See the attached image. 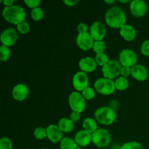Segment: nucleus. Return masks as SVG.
<instances>
[{"label":"nucleus","instance_id":"obj_1","mask_svg":"<svg viewBox=\"0 0 149 149\" xmlns=\"http://www.w3.org/2000/svg\"><path fill=\"white\" fill-rule=\"evenodd\" d=\"M106 23L113 29H121L126 24V15L121 7L113 6L107 10L105 15Z\"/></svg>","mask_w":149,"mask_h":149},{"label":"nucleus","instance_id":"obj_2","mask_svg":"<svg viewBox=\"0 0 149 149\" xmlns=\"http://www.w3.org/2000/svg\"><path fill=\"white\" fill-rule=\"evenodd\" d=\"M2 16L8 23L14 25L26 21V13L23 7L14 4L10 7H5L2 11Z\"/></svg>","mask_w":149,"mask_h":149},{"label":"nucleus","instance_id":"obj_3","mask_svg":"<svg viewBox=\"0 0 149 149\" xmlns=\"http://www.w3.org/2000/svg\"><path fill=\"white\" fill-rule=\"evenodd\" d=\"M95 120L100 125L109 126L112 125L116 120V111L110 106H102L96 109L95 111Z\"/></svg>","mask_w":149,"mask_h":149},{"label":"nucleus","instance_id":"obj_4","mask_svg":"<svg viewBox=\"0 0 149 149\" xmlns=\"http://www.w3.org/2000/svg\"><path fill=\"white\" fill-rule=\"evenodd\" d=\"M111 141V135L110 132L103 128H98L92 134V143L100 149L109 146Z\"/></svg>","mask_w":149,"mask_h":149},{"label":"nucleus","instance_id":"obj_5","mask_svg":"<svg viewBox=\"0 0 149 149\" xmlns=\"http://www.w3.org/2000/svg\"><path fill=\"white\" fill-rule=\"evenodd\" d=\"M94 87L97 93L103 95H110L116 90L114 81L106 77L97 79L95 81Z\"/></svg>","mask_w":149,"mask_h":149},{"label":"nucleus","instance_id":"obj_6","mask_svg":"<svg viewBox=\"0 0 149 149\" xmlns=\"http://www.w3.org/2000/svg\"><path fill=\"white\" fill-rule=\"evenodd\" d=\"M122 65L119 61L112 59L110 60L104 66L102 67V73L106 78L113 79H117L120 76Z\"/></svg>","mask_w":149,"mask_h":149},{"label":"nucleus","instance_id":"obj_7","mask_svg":"<svg viewBox=\"0 0 149 149\" xmlns=\"http://www.w3.org/2000/svg\"><path fill=\"white\" fill-rule=\"evenodd\" d=\"M68 104L72 111L81 113L85 110L86 100L81 93L74 91L68 96Z\"/></svg>","mask_w":149,"mask_h":149},{"label":"nucleus","instance_id":"obj_8","mask_svg":"<svg viewBox=\"0 0 149 149\" xmlns=\"http://www.w3.org/2000/svg\"><path fill=\"white\" fill-rule=\"evenodd\" d=\"M119 61L122 65L132 68L137 64L138 55L132 49H124L119 53Z\"/></svg>","mask_w":149,"mask_h":149},{"label":"nucleus","instance_id":"obj_9","mask_svg":"<svg viewBox=\"0 0 149 149\" xmlns=\"http://www.w3.org/2000/svg\"><path fill=\"white\" fill-rule=\"evenodd\" d=\"M18 31L17 29L10 27L3 31L0 36V40L2 45L9 47L15 44L18 39Z\"/></svg>","mask_w":149,"mask_h":149},{"label":"nucleus","instance_id":"obj_10","mask_svg":"<svg viewBox=\"0 0 149 149\" xmlns=\"http://www.w3.org/2000/svg\"><path fill=\"white\" fill-rule=\"evenodd\" d=\"M72 84L76 91L82 92L89 85V77L86 73L78 71L74 75L72 79Z\"/></svg>","mask_w":149,"mask_h":149},{"label":"nucleus","instance_id":"obj_11","mask_svg":"<svg viewBox=\"0 0 149 149\" xmlns=\"http://www.w3.org/2000/svg\"><path fill=\"white\" fill-rule=\"evenodd\" d=\"M90 35L94 41H102L106 34V28L103 23L95 21L92 23L90 27Z\"/></svg>","mask_w":149,"mask_h":149},{"label":"nucleus","instance_id":"obj_12","mask_svg":"<svg viewBox=\"0 0 149 149\" xmlns=\"http://www.w3.org/2000/svg\"><path fill=\"white\" fill-rule=\"evenodd\" d=\"M76 42L79 47L84 51L90 50L93 47L94 39L89 32L84 33H79L76 39Z\"/></svg>","mask_w":149,"mask_h":149},{"label":"nucleus","instance_id":"obj_13","mask_svg":"<svg viewBox=\"0 0 149 149\" xmlns=\"http://www.w3.org/2000/svg\"><path fill=\"white\" fill-rule=\"evenodd\" d=\"M130 9L132 15L136 17H141L146 13L148 6L143 0H134L130 1Z\"/></svg>","mask_w":149,"mask_h":149},{"label":"nucleus","instance_id":"obj_14","mask_svg":"<svg viewBox=\"0 0 149 149\" xmlns=\"http://www.w3.org/2000/svg\"><path fill=\"white\" fill-rule=\"evenodd\" d=\"M47 138L53 143H60L63 138V132L61 131L58 125H50L46 128Z\"/></svg>","mask_w":149,"mask_h":149},{"label":"nucleus","instance_id":"obj_15","mask_svg":"<svg viewBox=\"0 0 149 149\" xmlns=\"http://www.w3.org/2000/svg\"><path fill=\"white\" fill-rule=\"evenodd\" d=\"M29 94V88L24 84H16L12 90V96L17 101H23L27 98Z\"/></svg>","mask_w":149,"mask_h":149},{"label":"nucleus","instance_id":"obj_16","mask_svg":"<svg viewBox=\"0 0 149 149\" xmlns=\"http://www.w3.org/2000/svg\"><path fill=\"white\" fill-rule=\"evenodd\" d=\"M97 63L92 57H85L81 58L79 62V67L81 71L84 73H91L97 68Z\"/></svg>","mask_w":149,"mask_h":149},{"label":"nucleus","instance_id":"obj_17","mask_svg":"<svg viewBox=\"0 0 149 149\" xmlns=\"http://www.w3.org/2000/svg\"><path fill=\"white\" fill-rule=\"evenodd\" d=\"M74 141L79 146L86 147L92 143V134L84 130L78 131L74 136Z\"/></svg>","mask_w":149,"mask_h":149},{"label":"nucleus","instance_id":"obj_18","mask_svg":"<svg viewBox=\"0 0 149 149\" xmlns=\"http://www.w3.org/2000/svg\"><path fill=\"white\" fill-rule=\"evenodd\" d=\"M132 78L140 81H143L147 79L148 77V72L147 68L141 64H136L131 68Z\"/></svg>","mask_w":149,"mask_h":149},{"label":"nucleus","instance_id":"obj_19","mask_svg":"<svg viewBox=\"0 0 149 149\" xmlns=\"http://www.w3.org/2000/svg\"><path fill=\"white\" fill-rule=\"evenodd\" d=\"M119 33H120L121 36L127 42L133 41L135 39L137 35L135 28L128 24H125V26H122L120 29Z\"/></svg>","mask_w":149,"mask_h":149},{"label":"nucleus","instance_id":"obj_20","mask_svg":"<svg viewBox=\"0 0 149 149\" xmlns=\"http://www.w3.org/2000/svg\"><path fill=\"white\" fill-rule=\"evenodd\" d=\"M58 127L63 132L68 133L73 131L74 128V123L69 118H62L58 122Z\"/></svg>","mask_w":149,"mask_h":149},{"label":"nucleus","instance_id":"obj_21","mask_svg":"<svg viewBox=\"0 0 149 149\" xmlns=\"http://www.w3.org/2000/svg\"><path fill=\"white\" fill-rule=\"evenodd\" d=\"M82 127L84 130L93 134L95 132L97 128V122L92 117H87L83 121Z\"/></svg>","mask_w":149,"mask_h":149},{"label":"nucleus","instance_id":"obj_22","mask_svg":"<svg viewBox=\"0 0 149 149\" xmlns=\"http://www.w3.org/2000/svg\"><path fill=\"white\" fill-rule=\"evenodd\" d=\"M78 146L74 139L69 137H64L60 142L61 149H77Z\"/></svg>","mask_w":149,"mask_h":149},{"label":"nucleus","instance_id":"obj_23","mask_svg":"<svg viewBox=\"0 0 149 149\" xmlns=\"http://www.w3.org/2000/svg\"><path fill=\"white\" fill-rule=\"evenodd\" d=\"M114 82L116 90L122 91V90H127L129 87V81H128L127 78H125V77L120 76L115 80Z\"/></svg>","mask_w":149,"mask_h":149},{"label":"nucleus","instance_id":"obj_24","mask_svg":"<svg viewBox=\"0 0 149 149\" xmlns=\"http://www.w3.org/2000/svg\"><path fill=\"white\" fill-rule=\"evenodd\" d=\"M44 15H45V13H44L43 10L39 7L33 9L31 12V16L35 21H39L42 20L44 18Z\"/></svg>","mask_w":149,"mask_h":149},{"label":"nucleus","instance_id":"obj_25","mask_svg":"<svg viewBox=\"0 0 149 149\" xmlns=\"http://www.w3.org/2000/svg\"><path fill=\"white\" fill-rule=\"evenodd\" d=\"M93 51L96 54L104 53L105 50L106 49V45L105 42L102 41H95L94 45H93Z\"/></svg>","mask_w":149,"mask_h":149},{"label":"nucleus","instance_id":"obj_26","mask_svg":"<svg viewBox=\"0 0 149 149\" xmlns=\"http://www.w3.org/2000/svg\"><path fill=\"white\" fill-rule=\"evenodd\" d=\"M10 55H11V51L10 48L1 45L0 47V60L1 61H8L9 58H10Z\"/></svg>","mask_w":149,"mask_h":149},{"label":"nucleus","instance_id":"obj_27","mask_svg":"<svg viewBox=\"0 0 149 149\" xmlns=\"http://www.w3.org/2000/svg\"><path fill=\"white\" fill-rule=\"evenodd\" d=\"M33 136L35 137L36 140H42L45 139L47 138V130L46 128L42 127H36L33 131Z\"/></svg>","mask_w":149,"mask_h":149},{"label":"nucleus","instance_id":"obj_28","mask_svg":"<svg viewBox=\"0 0 149 149\" xmlns=\"http://www.w3.org/2000/svg\"><path fill=\"white\" fill-rule=\"evenodd\" d=\"M96 63L97 65L100 66H104L110 60H109V57L105 53H100V54H96L95 58Z\"/></svg>","mask_w":149,"mask_h":149},{"label":"nucleus","instance_id":"obj_29","mask_svg":"<svg viewBox=\"0 0 149 149\" xmlns=\"http://www.w3.org/2000/svg\"><path fill=\"white\" fill-rule=\"evenodd\" d=\"M121 149H143L141 143L137 141H130L125 143L121 147Z\"/></svg>","mask_w":149,"mask_h":149},{"label":"nucleus","instance_id":"obj_30","mask_svg":"<svg viewBox=\"0 0 149 149\" xmlns=\"http://www.w3.org/2000/svg\"><path fill=\"white\" fill-rule=\"evenodd\" d=\"M13 143L9 138L3 137L0 139V149H13Z\"/></svg>","mask_w":149,"mask_h":149},{"label":"nucleus","instance_id":"obj_31","mask_svg":"<svg viewBox=\"0 0 149 149\" xmlns=\"http://www.w3.org/2000/svg\"><path fill=\"white\" fill-rule=\"evenodd\" d=\"M81 94H82L83 97H84L85 100H90L95 97V92L93 90V88L88 87L81 92Z\"/></svg>","mask_w":149,"mask_h":149},{"label":"nucleus","instance_id":"obj_32","mask_svg":"<svg viewBox=\"0 0 149 149\" xmlns=\"http://www.w3.org/2000/svg\"><path fill=\"white\" fill-rule=\"evenodd\" d=\"M17 30L21 34H26L30 30V26L27 22L23 21L17 25Z\"/></svg>","mask_w":149,"mask_h":149},{"label":"nucleus","instance_id":"obj_33","mask_svg":"<svg viewBox=\"0 0 149 149\" xmlns=\"http://www.w3.org/2000/svg\"><path fill=\"white\" fill-rule=\"evenodd\" d=\"M141 52L144 56L149 57V39L143 42L141 47Z\"/></svg>","mask_w":149,"mask_h":149},{"label":"nucleus","instance_id":"obj_34","mask_svg":"<svg viewBox=\"0 0 149 149\" xmlns=\"http://www.w3.org/2000/svg\"><path fill=\"white\" fill-rule=\"evenodd\" d=\"M24 2L27 7L33 10V9L36 8V7H39L41 1L40 0H25Z\"/></svg>","mask_w":149,"mask_h":149},{"label":"nucleus","instance_id":"obj_35","mask_svg":"<svg viewBox=\"0 0 149 149\" xmlns=\"http://www.w3.org/2000/svg\"><path fill=\"white\" fill-rule=\"evenodd\" d=\"M131 74H132V70H131L130 67L122 65V68H121V72H120L121 77L127 78L128 77H130V76L131 75Z\"/></svg>","mask_w":149,"mask_h":149},{"label":"nucleus","instance_id":"obj_36","mask_svg":"<svg viewBox=\"0 0 149 149\" xmlns=\"http://www.w3.org/2000/svg\"><path fill=\"white\" fill-rule=\"evenodd\" d=\"M69 119L72 121L74 123L79 122L81 119V113L77 111H71V113H70Z\"/></svg>","mask_w":149,"mask_h":149},{"label":"nucleus","instance_id":"obj_37","mask_svg":"<svg viewBox=\"0 0 149 149\" xmlns=\"http://www.w3.org/2000/svg\"><path fill=\"white\" fill-rule=\"evenodd\" d=\"M77 31L79 33H84L88 32V26L86 23H80L77 26Z\"/></svg>","mask_w":149,"mask_h":149},{"label":"nucleus","instance_id":"obj_38","mask_svg":"<svg viewBox=\"0 0 149 149\" xmlns=\"http://www.w3.org/2000/svg\"><path fill=\"white\" fill-rule=\"evenodd\" d=\"M79 2L78 0H63V3L68 7H74Z\"/></svg>","mask_w":149,"mask_h":149},{"label":"nucleus","instance_id":"obj_39","mask_svg":"<svg viewBox=\"0 0 149 149\" xmlns=\"http://www.w3.org/2000/svg\"><path fill=\"white\" fill-rule=\"evenodd\" d=\"M1 2L3 3L5 7H10V6L14 5V0H3V1H1Z\"/></svg>","mask_w":149,"mask_h":149},{"label":"nucleus","instance_id":"obj_40","mask_svg":"<svg viewBox=\"0 0 149 149\" xmlns=\"http://www.w3.org/2000/svg\"><path fill=\"white\" fill-rule=\"evenodd\" d=\"M105 2L107 3V4H113L115 2H116V1L115 0H105Z\"/></svg>","mask_w":149,"mask_h":149},{"label":"nucleus","instance_id":"obj_41","mask_svg":"<svg viewBox=\"0 0 149 149\" xmlns=\"http://www.w3.org/2000/svg\"><path fill=\"white\" fill-rule=\"evenodd\" d=\"M119 1L120 3H129L130 2L129 0H125V1H124V0H119Z\"/></svg>","mask_w":149,"mask_h":149},{"label":"nucleus","instance_id":"obj_42","mask_svg":"<svg viewBox=\"0 0 149 149\" xmlns=\"http://www.w3.org/2000/svg\"><path fill=\"white\" fill-rule=\"evenodd\" d=\"M77 149H83V148H82V147L78 146V148H77Z\"/></svg>","mask_w":149,"mask_h":149},{"label":"nucleus","instance_id":"obj_43","mask_svg":"<svg viewBox=\"0 0 149 149\" xmlns=\"http://www.w3.org/2000/svg\"><path fill=\"white\" fill-rule=\"evenodd\" d=\"M41 149H49V148H41Z\"/></svg>","mask_w":149,"mask_h":149},{"label":"nucleus","instance_id":"obj_44","mask_svg":"<svg viewBox=\"0 0 149 149\" xmlns=\"http://www.w3.org/2000/svg\"><path fill=\"white\" fill-rule=\"evenodd\" d=\"M103 149H105V148H103Z\"/></svg>","mask_w":149,"mask_h":149}]
</instances>
